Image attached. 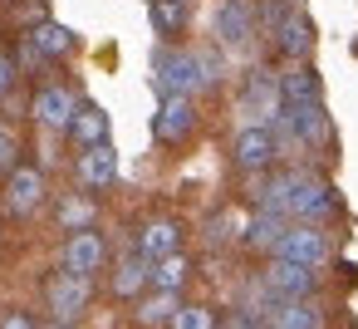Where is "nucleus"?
Instances as JSON below:
<instances>
[{"label":"nucleus","mask_w":358,"mask_h":329,"mask_svg":"<svg viewBox=\"0 0 358 329\" xmlns=\"http://www.w3.org/2000/svg\"><path fill=\"white\" fill-rule=\"evenodd\" d=\"M216 79H221V64H216L211 55L177 50V45H167V50L157 55V89H162V94L196 99V94H206Z\"/></svg>","instance_id":"f257e3e1"},{"label":"nucleus","mask_w":358,"mask_h":329,"mask_svg":"<svg viewBox=\"0 0 358 329\" xmlns=\"http://www.w3.org/2000/svg\"><path fill=\"white\" fill-rule=\"evenodd\" d=\"M334 206H338V197H334V187H329L324 177H314V172H289V206H285L289 226H294V221H299V226H314V221L334 216Z\"/></svg>","instance_id":"f03ea898"},{"label":"nucleus","mask_w":358,"mask_h":329,"mask_svg":"<svg viewBox=\"0 0 358 329\" xmlns=\"http://www.w3.org/2000/svg\"><path fill=\"white\" fill-rule=\"evenodd\" d=\"M89 304H94V280H79V275H64V270H55L45 280V309H50V319L74 324V319L89 314Z\"/></svg>","instance_id":"7ed1b4c3"},{"label":"nucleus","mask_w":358,"mask_h":329,"mask_svg":"<svg viewBox=\"0 0 358 329\" xmlns=\"http://www.w3.org/2000/svg\"><path fill=\"white\" fill-rule=\"evenodd\" d=\"M74 108H79V94L59 79H45L35 94H30V118L45 128V133H69L74 123Z\"/></svg>","instance_id":"20e7f679"},{"label":"nucleus","mask_w":358,"mask_h":329,"mask_svg":"<svg viewBox=\"0 0 358 329\" xmlns=\"http://www.w3.org/2000/svg\"><path fill=\"white\" fill-rule=\"evenodd\" d=\"M275 158H280V138H275V128H265V123H245V128L236 133V143H231V162H236L241 172H250V177L270 172Z\"/></svg>","instance_id":"39448f33"},{"label":"nucleus","mask_w":358,"mask_h":329,"mask_svg":"<svg viewBox=\"0 0 358 329\" xmlns=\"http://www.w3.org/2000/svg\"><path fill=\"white\" fill-rule=\"evenodd\" d=\"M45 172L35 167V162H15L10 172H6V216H15V221H30L40 206H45Z\"/></svg>","instance_id":"423d86ee"},{"label":"nucleus","mask_w":358,"mask_h":329,"mask_svg":"<svg viewBox=\"0 0 358 329\" xmlns=\"http://www.w3.org/2000/svg\"><path fill=\"white\" fill-rule=\"evenodd\" d=\"M275 255H280V260H294V265H304V270H324V265L334 260V241H329L319 226H285Z\"/></svg>","instance_id":"0eeeda50"},{"label":"nucleus","mask_w":358,"mask_h":329,"mask_svg":"<svg viewBox=\"0 0 358 329\" xmlns=\"http://www.w3.org/2000/svg\"><path fill=\"white\" fill-rule=\"evenodd\" d=\"M108 265V241L99 231H79V236H64L59 246V270L64 275H79V280H94L99 270Z\"/></svg>","instance_id":"6e6552de"},{"label":"nucleus","mask_w":358,"mask_h":329,"mask_svg":"<svg viewBox=\"0 0 358 329\" xmlns=\"http://www.w3.org/2000/svg\"><path fill=\"white\" fill-rule=\"evenodd\" d=\"M192 133H196V104L182 99V94H162L157 118H152V138H157L162 148H182Z\"/></svg>","instance_id":"1a4fd4ad"},{"label":"nucleus","mask_w":358,"mask_h":329,"mask_svg":"<svg viewBox=\"0 0 358 329\" xmlns=\"http://www.w3.org/2000/svg\"><path fill=\"white\" fill-rule=\"evenodd\" d=\"M74 182H79V192H89V197L108 192V187L118 182V153H113V143L79 148V158H74Z\"/></svg>","instance_id":"9d476101"},{"label":"nucleus","mask_w":358,"mask_h":329,"mask_svg":"<svg viewBox=\"0 0 358 329\" xmlns=\"http://www.w3.org/2000/svg\"><path fill=\"white\" fill-rule=\"evenodd\" d=\"M265 290L275 295V300H309L314 290H319V270H304V265H294V260H280V255H270L265 260Z\"/></svg>","instance_id":"9b49d317"},{"label":"nucleus","mask_w":358,"mask_h":329,"mask_svg":"<svg viewBox=\"0 0 358 329\" xmlns=\"http://www.w3.org/2000/svg\"><path fill=\"white\" fill-rule=\"evenodd\" d=\"M275 89H280V104L285 108H324V84L309 64H289L275 74Z\"/></svg>","instance_id":"f8f14e48"},{"label":"nucleus","mask_w":358,"mask_h":329,"mask_svg":"<svg viewBox=\"0 0 358 329\" xmlns=\"http://www.w3.org/2000/svg\"><path fill=\"white\" fill-rule=\"evenodd\" d=\"M177 251H182V221L177 216H148L138 231V255L152 265V260H167Z\"/></svg>","instance_id":"ddd939ff"},{"label":"nucleus","mask_w":358,"mask_h":329,"mask_svg":"<svg viewBox=\"0 0 358 329\" xmlns=\"http://www.w3.org/2000/svg\"><path fill=\"white\" fill-rule=\"evenodd\" d=\"M275 50H280L289 64H304V59H309V50H314V25H309L304 10H285V15H280V25H275Z\"/></svg>","instance_id":"4468645a"},{"label":"nucleus","mask_w":358,"mask_h":329,"mask_svg":"<svg viewBox=\"0 0 358 329\" xmlns=\"http://www.w3.org/2000/svg\"><path fill=\"white\" fill-rule=\"evenodd\" d=\"M108 290H113V300L138 304V300L148 295V260H143L138 251L118 255V260H113V270H108Z\"/></svg>","instance_id":"2eb2a0df"},{"label":"nucleus","mask_w":358,"mask_h":329,"mask_svg":"<svg viewBox=\"0 0 358 329\" xmlns=\"http://www.w3.org/2000/svg\"><path fill=\"white\" fill-rule=\"evenodd\" d=\"M25 40L40 50V59L45 64H55V59H64V55H74V35L59 25V20H50V15H40L30 30H25Z\"/></svg>","instance_id":"dca6fc26"},{"label":"nucleus","mask_w":358,"mask_h":329,"mask_svg":"<svg viewBox=\"0 0 358 329\" xmlns=\"http://www.w3.org/2000/svg\"><path fill=\"white\" fill-rule=\"evenodd\" d=\"M216 35H221L226 45H245V40L255 35V6H250V0H221Z\"/></svg>","instance_id":"f3484780"},{"label":"nucleus","mask_w":358,"mask_h":329,"mask_svg":"<svg viewBox=\"0 0 358 329\" xmlns=\"http://www.w3.org/2000/svg\"><path fill=\"white\" fill-rule=\"evenodd\" d=\"M245 104H250V123H265V128H275V118H280V89H275V74H250V84H245Z\"/></svg>","instance_id":"a211bd4d"},{"label":"nucleus","mask_w":358,"mask_h":329,"mask_svg":"<svg viewBox=\"0 0 358 329\" xmlns=\"http://www.w3.org/2000/svg\"><path fill=\"white\" fill-rule=\"evenodd\" d=\"M94 221H99V202H94L89 192H69V197H59V206H55V226H64L69 236H79V231H94Z\"/></svg>","instance_id":"6ab92c4d"},{"label":"nucleus","mask_w":358,"mask_h":329,"mask_svg":"<svg viewBox=\"0 0 358 329\" xmlns=\"http://www.w3.org/2000/svg\"><path fill=\"white\" fill-rule=\"evenodd\" d=\"M69 138H74L79 148H99V143H108V113H103L99 104L79 99V108H74V123H69Z\"/></svg>","instance_id":"aec40b11"},{"label":"nucleus","mask_w":358,"mask_h":329,"mask_svg":"<svg viewBox=\"0 0 358 329\" xmlns=\"http://www.w3.org/2000/svg\"><path fill=\"white\" fill-rule=\"evenodd\" d=\"M265 329H324V314L309 300H280L265 319Z\"/></svg>","instance_id":"412c9836"},{"label":"nucleus","mask_w":358,"mask_h":329,"mask_svg":"<svg viewBox=\"0 0 358 329\" xmlns=\"http://www.w3.org/2000/svg\"><path fill=\"white\" fill-rule=\"evenodd\" d=\"M285 226H289L285 216H270V211H255V216L245 221V236H241V241H245L250 251H260V255H275V246H280V236H285Z\"/></svg>","instance_id":"4be33fe9"},{"label":"nucleus","mask_w":358,"mask_h":329,"mask_svg":"<svg viewBox=\"0 0 358 329\" xmlns=\"http://www.w3.org/2000/svg\"><path fill=\"white\" fill-rule=\"evenodd\" d=\"M187 275H192V260H187V255L177 251V255H167V260H152V265H148V290H162V295H182Z\"/></svg>","instance_id":"5701e85b"},{"label":"nucleus","mask_w":358,"mask_h":329,"mask_svg":"<svg viewBox=\"0 0 358 329\" xmlns=\"http://www.w3.org/2000/svg\"><path fill=\"white\" fill-rule=\"evenodd\" d=\"M148 10H152V30L162 40H177L187 30V6H177V0H148Z\"/></svg>","instance_id":"b1692460"},{"label":"nucleus","mask_w":358,"mask_h":329,"mask_svg":"<svg viewBox=\"0 0 358 329\" xmlns=\"http://www.w3.org/2000/svg\"><path fill=\"white\" fill-rule=\"evenodd\" d=\"M177 300H182V295H162V290H152L148 300H138V324H148V329H162V324L177 314Z\"/></svg>","instance_id":"393cba45"},{"label":"nucleus","mask_w":358,"mask_h":329,"mask_svg":"<svg viewBox=\"0 0 358 329\" xmlns=\"http://www.w3.org/2000/svg\"><path fill=\"white\" fill-rule=\"evenodd\" d=\"M167 329H216V309H206V304H177V314L167 319Z\"/></svg>","instance_id":"a878e982"},{"label":"nucleus","mask_w":358,"mask_h":329,"mask_svg":"<svg viewBox=\"0 0 358 329\" xmlns=\"http://www.w3.org/2000/svg\"><path fill=\"white\" fill-rule=\"evenodd\" d=\"M15 162H20V143H15V133L6 123H0V177H6Z\"/></svg>","instance_id":"bb28decb"},{"label":"nucleus","mask_w":358,"mask_h":329,"mask_svg":"<svg viewBox=\"0 0 358 329\" xmlns=\"http://www.w3.org/2000/svg\"><path fill=\"white\" fill-rule=\"evenodd\" d=\"M0 329H40L25 309H6V314H0Z\"/></svg>","instance_id":"cd10ccee"},{"label":"nucleus","mask_w":358,"mask_h":329,"mask_svg":"<svg viewBox=\"0 0 358 329\" xmlns=\"http://www.w3.org/2000/svg\"><path fill=\"white\" fill-rule=\"evenodd\" d=\"M216 329H260V324H255L250 314H241V309H236V314H231L226 324H216Z\"/></svg>","instance_id":"c85d7f7f"},{"label":"nucleus","mask_w":358,"mask_h":329,"mask_svg":"<svg viewBox=\"0 0 358 329\" xmlns=\"http://www.w3.org/2000/svg\"><path fill=\"white\" fill-rule=\"evenodd\" d=\"M177 6H192V0H177Z\"/></svg>","instance_id":"c756f323"},{"label":"nucleus","mask_w":358,"mask_h":329,"mask_svg":"<svg viewBox=\"0 0 358 329\" xmlns=\"http://www.w3.org/2000/svg\"><path fill=\"white\" fill-rule=\"evenodd\" d=\"M260 329H265V324H260Z\"/></svg>","instance_id":"7c9ffc66"}]
</instances>
